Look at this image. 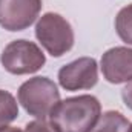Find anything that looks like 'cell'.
<instances>
[{
	"label": "cell",
	"instance_id": "cell-1",
	"mask_svg": "<svg viewBox=\"0 0 132 132\" xmlns=\"http://www.w3.org/2000/svg\"><path fill=\"white\" fill-rule=\"evenodd\" d=\"M100 115L98 100L92 95H78L59 101L49 120L59 132H92Z\"/></svg>",
	"mask_w": 132,
	"mask_h": 132
},
{
	"label": "cell",
	"instance_id": "cell-2",
	"mask_svg": "<svg viewBox=\"0 0 132 132\" xmlns=\"http://www.w3.org/2000/svg\"><path fill=\"white\" fill-rule=\"evenodd\" d=\"M19 101L29 115L38 120H46L60 101V92L52 80L34 77L19 88Z\"/></svg>",
	"mask_w": 132,
	"mask_h": 132
},
{
	"label": "cell",
	"instance_id": "cell-3",
	"mask_svg": "<svg viewBox=\"0 0 132 132\" xmlns=\"http://www.w3.org/2000/svg\"><path fill=\"white\" fill-rule=\"evenodd\" d=\"M35 37L52 57H62L74 46L72 26L55 12H46L40 17L35 25Z\"/></svg>",
	"mask_w": 132,
	"mask_h": 132
},
{
	"label": "cell",
	"instance_id": "cell-4",
	"mask_svg": "<svg viewBox=\"0 0 132 132\" xmlns=\"http://www.w3.org/2000/svg\"><path fill=\"white\" fill-rule=\"evenodd\" d=\"M3 68L15 75L32 74L45 65L46 59L42 49L28 40H14L2 52Z\"/></svg>",
	"mask_w": 132,
	"mask_h": 132
},
{
	"label": "cell",
	"instance_id": "cell-5",
	"mask_svg": "<svg viewBox=\"0 0 132 132\" xmlns=\"http://www.w3.org/2000/svg\"><path fill=\"white\" fill-rule=\"evenodd\" d=\"M42 0H0V26L8 31H23L38 17Z\"/></svg>",
	"mask_w": 132,
	"mask_h": 132
},
{
	"label": "cell",
	"instance_id": "cell-6",
	"mask_svg": "<svg viewBox=\"0 0 132 132\" xmlns=\"http://www.w3.org/2000/svg\"><path fill=\"white\" fill-rule=\"evenodd\" d=\"M59 81L66 91L91 89L98 81L97 62L91 57H81L59 71Z\"/></svg>",
	"mask_w": 132,
	"mask_h": 132
},
{
	"label": "cell",
	"instance_id": "cell-7",
	"mask_svg": "<svg viewBox=\"0 0 132 132\" xmlns=\"http://www.w3.org/2000/svg\"><path fill=\"white\" fill-rule=\"evenodd\" d=\"M101 72L109 83L118 85L132 80V49L117 46L101 57Z\"/></svg>",
	"mask_w": 132,
	"mask_h": 132
},
{
	"label": "cell",
	"instance_id": "cell-8",
	"mask_svg": "<svg viewBox=\"0 0 132 132\" xmlns=\"http://www.w3.org/2000/svg\"><path fill=\"white\" fill-rule=\"evenodd\" d=\"M129 126L128 118L121 112L108 111L98 118L92 132H128Z\"/></svg>",
	"mask_w": 132,
	"mask_h": 132
},
{
	"label": "cell",
	"instance_id": "cell-9",
	"mask_svg": "<svg viewBox=\"0 0 132 132\" xmlns=\"http://www.w3.org/2000/svg\"><path fill=\"white\" fill-rule=\"evenodd\" d=\"M17 115H19V106L15 98L9 92L0 89V128H5L6 125L14 121Z\"/></svg>",
	"mask_w": 132,
	"mask_h": 132
},
{
	"label": "cell",
	"instance_id": "cell-10",
	"mask_svg": "<svg viewBox=\"0 0 132 132\" xmlns=\"http://www.w3.org/2000/svg\"><path fill=\"white\" fill-rule=\"evenodd\" d=\"M115 29L125 43L132 45V5L120 9L115 19Z\"/></svg>",
	"mask_w": 132,
	"mask_h": 132
},
{
	"label": "cell",
	"instance_id": "cell-11",
	"mask_svg": "<svg viewBox=\"0 0 132 132\" xmlns=\"http://www.w3.org/2000/svg\"><path fill=\"white\" fill-rule=\"evenodd\" d=\"M25 132H59L52 125L51 121L48 123L46 120H35L26 125V129Z\"/></svg>",
	"mask_w": 132,
	"mask_h": 132
},
{
	"label": "cell",
	"instance_id": "cell-12",
	"mask_svg": "<svg viewBox=\"0 0 132 132\" xmlns=\"http://www.w3.org/2000/svg\"><path fill=\"white\" fill-rule=\"evenodd\" d=\"M121 97H123V101H125V104L132 109V80L123 88V91H121Z\"/></svg>",
	"mask_w": 132,
	"mask_h": 132
},
{
	"label": "cell",
	"instance_id": "cell-13",
	"mask_svg": "<svg viewBox=\"0 0 132 132\" xmlns=\"http://www.w3.org/2000/svg\"><path fill=\"white\" fill-rule=\"evenodd\" d=\"M0 132H22V131L17 129V128H8V126H5V128H0Z\"/></svg>",
	"mask_w": 132,
	"mask_h": 132
},
{
	"label": "cell",
	"instance_id": "cell-14",
	"mask_svg": "<svg viewBox=\"0 0 132 132\" xmlns=\"http://www.w3.org/2000/svg\"><path fill=\"white\" fill-rule=\"evenodd\" d=\"M128 132H132V125L129 126V129H128Z\"/></svg>",
	"mask_w": 132,
	"mask_h": 132
}]
</instances>
